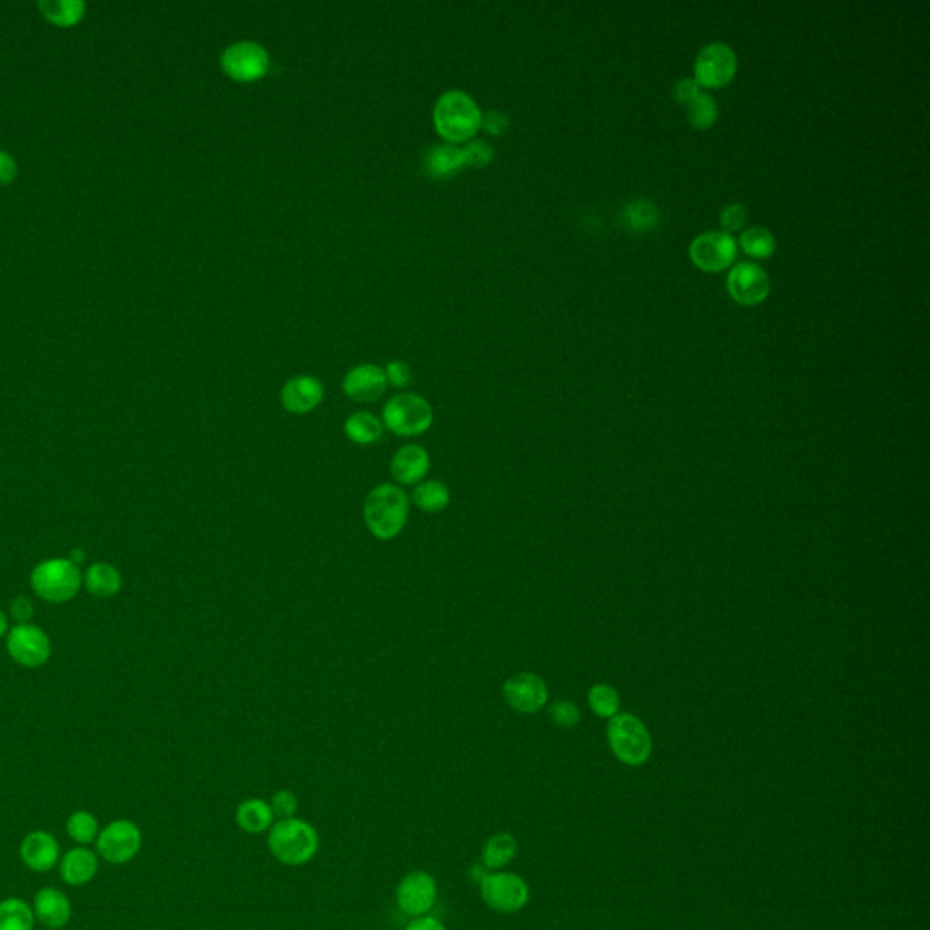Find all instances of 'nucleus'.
I'll list each match as a JSON object with an SVG mask.
<instances>
[{
  "label": "nucleus",
  "mask_w": 930,
  "mask_h": 930,
  "mask_svg": "<svg viewBox=\"0 0 930 930\" xmlns=\"http://www.w3.org/2000/svg\"><path fill=\"white\" fill-rule=\"evenodd\" d=\"M409 504V496L400 485H376L364 500L367 531L382 542L395 540L406 529Z\"/></svg>",
  "instance_id": "obj_1"
},
{
  "label": "nucleus",
  "mask_w": 930,
  "mask_h": 930,
  "mask_svg": "<svg viewBox=\"0 0 930 930\" xmlns=\"http://www.w3.org/2000/svg\"><path fill=\"white\" fill-rule=\"evenodd\" d=\"M433 122L438 135L449 144L465 142L482 126V111L469 93L447 90L436 100Z\"/></svg>",
  "instance_id": "obj_2"
},
{
  "label": "nucleus",
  "mask_w": 930,
  "mask_h": 930,
  "mask_svg": "<svg viewBox=\"0 0 930 930\" xmlns=\"http://www.w3.org/2000/svg\"><path fill=\"white\" fill-rule=\"evenodd\" d=\"M268 847L280 863L289 867H300L317 856L320 838L317 829L311 823L289 818L273 823V827L269 829Z\"/></svg>",
  "instance_id": "obj_3"
},
{
  "label": "nucleus",
  "mask_w": 930,
  "mask_h": 930,
  "mask_svg": "<svg viewBox=\"0 0 930 930\" xmlns=\"http://www.w3.org/2000/svg\"><path fill=\"white\" fill-rule=\"evenodd\" d=\"M31 589L48 604H66L82 589V571L70 558H48L35 565Z\"/></svg>",
  "instance_id": "obj_4"
},
{
  "label": "nucleus",
  "mask_w": 930,
  "mask_h": 930,
  "mask_svg": "<svg viewBox=\"0 0 930 930\" xmlns=\"http://www.w3.org/2000/svg\"><path fill=\"white\" fill-rule=\"evenodd\" d=\"M433 420V407L424 396L415 393L395 395L382 409L384 429L404 438L424 435L433 426Z\"/></svg>",
  "instance_id": "obj_5"
},
{
  "label": "nucleus",
  "mask_w": 930,
  "mask_h": 930,
  "mask_svg": "<svg viewBox=\"0 0 930 930\" xmlns=\"http://www.w3.org/2000/svg\"><path fill=\"white\" fill-rule=\"evenodd\" d=\"M607 740L614 756L625 763L638 767L651 758L653 742L644 723L633 714H616L607 727Z\"/></svg>",
  "instance_id": "obj_6"
},
{
  "label": "nucleus",
  "mask_w": 930,
  "mask_h": 930,
  "mask_svg": "<svg viewBox=\"0 0 930 930\" xmlns=\"http://www.w3.org/2000/svg\"><path fill=\"white\" fill-rule=\"evenodd\" d=\"M480 896L500 914L522 911L529 901V885L513 872H491L480 881Z\"/></svg>",
  "instance_id": "obj_7"
},
{
  "label": "nucleus",
  "mask_w": 930,
  "mask_h": 930,
  "mask_svg": "<svg viewBox=\"0 0 930 930\" xmlns=\"http://www.w3.org/2000/svg\"><path fill=\"white\" fill-rule=\"evenodd\" d=\"M269 53L255 40H237L220 55L222 71L238 82L262 79L269 70Z\"/></svg>",
  "instance_id": "obj_8"
},
{
  "label": "nucleus",
  "mask_w": 930,
  "mask_h": 930,
  "mask_svg": "<svg viewBox=\"0 0 930 930\" xmlns=\"http://www.w3.org/2000/svg\"><path fill=\"white\" fill-rule=\"evenodd\" d=\"M6 649L20 667L39 669L50 660L51 640L39 625L17 624L6 634Z\"/></svg>",
  "instance_id": "obj_9"
},
{
  "label": "nucleus",
  "mask_w": 930,
  "mask_h": 930,
  "mask_svg": "<svg viewBox=\"0 0 930 930\" xmlns=\"http://www.w3.org/2000/svg\"><path fill=\"white\" fill-rule=\"evenodd\" d=\"M738 60L725 42H711L698 53L694 62V79L705 90H720L736 75Z\"/></svg>",
  "instance_id": "obj_10"
},
{
  "label": "nucleus",
  "mask_w": 930,
  "mask_h": 930,
  "mask_svg": "<svg viewBox=\"0 0 930 930\" xmlns=\"http://www.w3.org/2000/svg\"><path fill=\"white\" fill-rule=\"evenodd\" d=\"M100 858L113 865H124L139 854L142 832L131 820H115L99 832L95 841Z\"/></svg>",
  "instance_id": "obj_11"
},
{
  "label": "nucleus",
  "mask_w": 930,
  "mask_h": 930,
  "mask_svg": "<svg viewBox=\"0 0 930 930\" xmlns=\"http://www.w3.org/2000/svg\"><path fill=\"white\" fill-rule=\"evenodd\" d=\"M694 266L703 271H723L736 260L738 246L729 233L707 231L696 237L689 248Z\"/></svg>",
  "instance_id": "obj_12"
},
{
  "label": "nucleus",
  "mask_w": 930,
  "mask_h": 930,
  "mask_svg": "<svg viewBox=\"0 0 930 930\" xmlns=\"http://www.w3.org/2000/svg\"><path fill=\"white\" fill-rule=\"evenodd\" d=\"M436 896V880L426 871L409 872L396 887L398 909L413 918L426 916L435 907Z\"/></svg>",
  "instance_id": "obj_13"
},
{
  "label": "nucleus",
  "mask_w": 930,
  "mask_h": 930,
  "mask_svg": "<svg viewBox=\"0 0 930 930\" xmlns=\"http://www.w3.org/2000/svg\"><path fill=\"white\" fill-rule=\"evenodd\" d=\"M727 287L731 297L742 306L762 304L769 297L771 280L767 271L754 262H738L727 278Z\"/></svg>",
  "instance_id": "obj_14"
},
{
  "label": "nucleus",
  "mask_w": 930,
  "mask_h": 930,
  "mask_svg": "<svg viewBox=\"0 0 930 930\" xmlns=\"http://www.w3.org/2000/svg\"><path fill=\"white\" fill-rule=\"evenodd\" d=\"M504 700L513 711L520 714H535L542 711L549 700L547 685L535 673H520L505 680Z\"/></svg>",
  "instance_id": "obj_15"
},
{
  "label": "nucleus",
  "mask_w": 930,
  "mask_h": 930,
  "mask_svg": "<svg viewBox=\"0 0 930 930\" xmlns=\"http://www.w3.org/2000/svg\"><path fill=\"white\" fill-rule=\"evenodd\" d=\"M324 400V386L311 375L293 376L280 391V402L291 415H306L315 411Z\"/></svg>",
  "instance_id": "obj_16"
},
{
  "label": "nucleus",
  "mask_w": 930,
  "mask_h": 930,
  "mask_svg": "<svg viewBox=\"0 0 930 930\" xmlns=\"http://www.w3.org/2000/svg\"><path fill=\"white\" fill-rule=\"evenodd\" d=\"M386 371L375 364L353 367L342 382V389L351 400L371 404L386 393Z\"/></svg>",
  "instance_id": "obj_17"
},
{
  "label": "nucleus",
  "mask_w": 930,
  "mask_h": 930,
  "mask_svg": "<svg viewBox=\"0 0 930 930\" xmlns=\"http://www.w3.org/2000/svg\"><path fill=\"white\" fill-rule=\"evenodd\" d=\"M431 469V456L427 453L426 447L418 444H407L396 451L391 458L389 471L395 480L396 485H415L424 482L427 473Z\"/></svg>",
  "instance_id": "obj_18"
},
{
  "label": "nucleus",
  "mask_w": 930,
  "mask_h": 930,
  "mask_svg": "<svg viewBox=\"0 0 930 930\" xmlns=\"http://www.w3.org/2000/svg\"><path fill=\"white\" fill-rule=\"evenodd\" d=\"M20 858L30 871L40 872V874L50 872L59 865V841L55 840V836L50 832H30L20 843Z\"/></svg>",
  "instance_id": "obj_19"
},
{
  "label": "nucleus",
  "mask_w": 930,
  "mask_h": 930,
  "mask_svg": "<svg viewBox=\"0 0 930 930\" xmlns=\"http://www.w3.org/2000/svg\"><path fill=\"white\" fill-rule=\"evenodd\" d=\"M33 914L48 929H64L71 920L70 898L55 887H44L33 898Z\"/></svg>",
  "instance_id": "obj_20"
},
{
  "label": "nucleus",
  "mask_w": 930,
  "mask_h": 930,
  "mask_svg": "<svg viewBox=\"0 0 930 930\" xmlns=\"http://www.w3.org/2000/svg\"><path fill=\"white\" fill-rule=\"evenodd\" d=\"M60 878L71 887L90 883L99 872V856L88 847H75L59 861Z\"/></svg>",
  "instance_id": "obj_21"
},
{
  "label": "nucleus",
  "mask_w": 930,
  "mask_h": 930,
  "mask_svg": "<svg viewBox=\"0 0 930 930\" xmlns=\"http://www.w3.org/2000/svg\"><path fill=\"white\" fill-rule=\"evenodd\" d=\"M82 585L100 600H108L120 593L122 589V574L119 569L108 562H95L91 564L86 573H82Z\"/></svg>",
  "instance_id": "obj_22"
},
{
  "label": "nucleus",
  "mask_w": 930,
  "mask_h": 930,
  "mask_svg": "<svg viewBox=\"0 0 930 930\" xmlns=\"http://www.w3.org/2000/svg\"><path fill=\"white\" fill-rule=\"evenodd\" d=\"M424 168L427 175L435 179L453 177L465 168L464 149L455 144H438L427 151Z\"/></svg>",
  "instance_id": "obj_23"
},
{
  "label": "nucleus",
  "mask_w": 930,
  "mask_h": 930,
  "mask_svg": "<svg viewBox=\"0 0 930 930\" xmlns=\"http://www.w3.org/2000/svg\"><path fill=\"white\" fill-rule=\"evenodd\" d=\"M37 8L44 19L59 28L77 26L88 10L84 0H39Z\"/></svg>",
  "instance_id": "obj_24"
},
{
  "label": "nucleus",
  "mask_w": 930,
  "mask_h": 930,
  "mask_svg": "<svg viewBox=\"0 0 930 930\" xmlns=\"http://www.w3.org/2000/svg\"><path fill=\"white\" fill-rule=\"evenodd\" d=\"M235 820L242 831L248 834H262L273 827L275 816L268 802L260 798H249L238 805Z\"/></svg>",
  "instance_id": "obj_25"
},
{
  "label": "nucleus",
  "mask_w": 930,
  "mask_h": 930,
  "mask_svg": "<svg viewBox=\"0 0 930 930\" xmlns=\"http://www.w3.org/2000/svg\"><path fill=\"white\" fill-rule=\"evenodd\" d=\"M344 433L347 440L357 446H373L384 435V424L380 418L367 411H357L347 416Z\"/></svg>",
  "instance_id": "obj_26"
},
{
  "label": "nucleus",
  "mask_w": 930,
  "mask_h": 930,
  "mask_svg": "<svg viewBox=\"0 0 930 930\" xmlns=\"http://www.w3.org/2000/svg\"><path fill=\"white\" fill-rule=\"evenodd\" d=\"M516 852H518V841L515 836L509 832H498L485 841L480 858H482L485 869L500 871L505 865L515 860Z\"/></svg>",
  "instance_id": "obj_27"
},
{
  "label": "nucleus",
  "mask_w": 930,
  "mask_h": 930,
  "mask_svg": "<svg viewBox=\"0 0 930 930\" xmlns=\"http://www.w3.org/2000/svg\"><path fill=\"white\" fill-rule=\"evenodd\" d=\"M411 500L422 513L436 515V513H442L451 504V491L440 480H424L415 485Z\"/></svg>",
  "instance_id": "obj_28"
},
{
  "label": "nucleus",
  "mask_w": 930,
  "mask_h": 930,
  "mask_svg": "<svg viewBox=\"0 0 930 930\" xmlns=\"http://www.w3.org/2000/svg\"><path fill=\"white\" fill-rule=\"evenodd\" d=\"M624 222L634 233H649L660 224V211L647 198H634L624 206Z\"/></svg>",
  "instance_id": "obj_29"
},
{
  "label": "nucleus",
  "mask_w": 930,
  "mask_h": 930,
  "mask_svg": "<svg viewBox=\"0 0 930 930\" xmlns=\"http://www.w3.org/2000/svg\"><path fill=\"white\" fill-rule=\"evenodd\" d=\"M33 907L22 898H6L0 901V930H33L35 927Z\"/></svg>",
  "instance_id": "obj_30"
},
{
  "label": "nucleus",
  "mask_w": 930,
  "mask_h": 930,
  "mask_svg": "<svg viewBox=\"0 0 930 930\" xmlns=\"http://www.w3.org/2000/svg\"><path fill=\"white\" fill-rule=\"evenodd\" d=\"M66 832L80 847H88L99 838V820L88 811L73 812L66 822Z\"/></svg>",
  "instance_id": "obj_31"
},
{
  "label": "nucleus",
  "mask_w": 930,
  "mask_h": 930,
  "mask_svg": "<svg viewBox=\"0 0 930 930\" xmlns=\"http://www.w3.org/2000/svg\"><path fill=\"white\" fill-rule=\"evenodd\" d=\"M740 246L749 257L769 258L776 251V238L769 229L756 226L743 231Z\"/></svg>",
  "instance_id": "obj_32"
},
{
  "label": "nucleus",
  "mask_w": 930,
  "mask_h": 930,
  "mask_svg": "<svg viewBox=\"0 0 930 930\" xmlns=\"http://www.w3.org/2000/svg\"><path fill=\"white\" fill-rule=\"evenodd\" d=\"M687 117L693 128L709 129L718 120V104L709 93L702 91L687 104Z\"/></svg>",
  "instance_id": "obj_33"
},
{
  "label": "nucleus",
  "mask_w": 930,
  "mask_h": 930,
  "mask_svg": "<svg viewBox=\"0 0 930 930\" xmlns=\"http://www.w3.org/2000/svg\"><path fill=\"white\" fill-rule=\"evenodd\" d=\"M589 705L598 716L613 718L620 709V696L611 685L600 683L589 691Z\"/></svg>",
  "instance_id": "obj_34"
},
{
  "label": "nucleus",
  "mask_w": 930,
  "mask_h": 930,
  "mask_svg": "<svg viewBox=\"0 0 930 930\" xmlns=\"http://www.w3.org/2000/svg\"><path fill=\"white\" fill-rule=\"evenodd\" d=\"M462 149L465 168H484L495 157V151L484 140H471Z\"/></svg>",
  "instance_id": "obj_35"
},
{
  "label": "nucleus",
  "mask_w": 930,
  "mask_h": 930,
  "mask_svg": "<svg viewBox=\"0 0 930 930\" xmlns=\"http://www.w3.org/2000/svg\"><path fill=\"white\" fill-rule=\"evenodd\" d=\"M269 807L273 811V816L278 818V820H289V818H295V814L298 811V800L295 796V792L287 791V789H282V791L275 792L271 802H269Z\"/></svg>",
  "instance_id": "obj_36"
},
{
  "label": "nucleus",
  "mask_w": 930,
  "mask_h": 930,
  "mask_svg": "<svg viewBox=\"0 0 930 930\" xmlns=\"http://www.w3.org/2000/svg\"><path fill=\"white\" fill-rule=\"evenodd\" d=\"M549 714H551V720L558 725V727H574L580 722V709L574 705L573 702H556L553 703V707L549 709Z\"/></svg>",
  "instance_id": "obj_37"
},
{
  "label": "nucleus",
  "mask_w": 930,
  "mask_h": 930,
  "mask_svg": "<svg viewBox=\"0 0 930 930\" xmlns=\"http://www.w3.org/2000/svg\"><path fill=\"white\" fill-rule=\"evenodd\" d=\"M747 222V209L742 204H729L722 209L720 215V224H722L723 233H736L742 231Z\"/></svg>",
  "instance_id": "obj_38"
},
{
  "label": "nucleus",
  "mask_w": 930,
  "mask_h": 930,
  "mask_svg": "<svg viewBox=\"0 0 930 930\" xmlns=\"http://www.w3.org/2000/svg\"><path fill=\"white\" fill-rule=\"evenodd\" d=\"M387 384L395 387H406L411 382V367L407 366L402 360H393L387 364L386 369Z\"/></svg>",
  "instance_id": "obj_39"
},
{
  "label": "nucleus",
  "mask_w": 930,
  "mask_h": 930,
  "mask_svg": "<svg viewBox=\"0 0 930 930\" xmlns=\"http://www.w3.org/2000/svg\"><path fill=\"white\" fill-rule=\"evenodd\" d=\"M11 618L17 622V624H31V618L35 614V605L31 602L28 596H17L13 602H11L10 607Z\"/></svg>",
  "instance_id": "obj_40"
},
{
  "label": "nucleus",
  "mask_w": 930,
  "mask_h": 930,
  "mask_svg": "<svg viewBox=\"0 0 930 930\" xmlns=\"http://www.w3.org/2000/svg\"><path fill=\"white\" fill-rule=\"evenodd\" d=\"M700 93H702V86L696 82V79H682L674 84L673 97L678 104L687 106Z\"/></svg>",
  "instance_id": "obj_41"
},
{
  "label": "nucleus",
  "mask_w": 930,
  "mask_h": 930,
  "mask_svg": "<svg viewBox=\"0 0 930 930\" xmlns=\"http://www.w3.org/2000/svg\"><path fill=\"white\" fill-rule=\"evenodd\" d=\"M19 175V164L15 157L0 149V186H10L11 182H15Z\"/></svg>",
  "instance_id": "obj_42"
},
{
  "label": "nucleus",
  "mask_w": 930,
  "mask_h": 930,
  "mask_svg": "<svg viewBox=\"0 0 930 930\" xmlns=\"http://www.w3.org/2000/svg\"><path fill=\"white\" fill-rule=\"evenodd\" d=\"M482 126L493 135H502L509 128V117L505 115L504 111L491 109V111H487L485 115H482Z\"/></svg>",
  "instance_id": "obj_43"
},
{
  "label": "nucleus",
  "mask_w": 930,
  "mask_h": 930,
  "mask_svg": "<svg viewBox=\"0 0 930 930\" xmlns=\"http://www.w3.org/2000/svg\"><path fill=\"white\" fill-rule=\"evenodd\" d=\"M406 930H447L446 925L433 916H420L407 925Z\"/></svg>",
  "instance_id": "obj_44"
},
{
  "label": "nucleus",
  "mask_w": 930,
  "mask_h": 930,
  "mask_svg": "<svg viewBox=\"0 0 930 930\" xmlns=\"http://www.w3.org/2000/svg\"><path fill=\"white\" fill-rule=\"evenodd\" d=\"M68 558L73 560V562H75V564L79 565L80 567V564L86 560V551H84L82 547H77V549H73V551H71V555L68 556Z\"/></svg>",
  "instance_id": "obj_45"
},
{
  "label": "nucleus",
  "mask_w": 930,
  "mask_h": 930,
  "mask_svg": "<svg viewBox=\"0 0 930 930\" xmlns=\"http://www.w3.org/2000/svg\"><path fill=\"white\" fill-rule=\"evenodd\" d=\"M10 633V622H8V616L6 613L0 611V638H6V634Z\"/></svg>",
  "instance_id": "obj_46"
}]
</instances>
